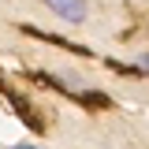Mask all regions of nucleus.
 Listing matches in <instances>:
<instances>
[{
	"instance_id": "f257e3e1",
	"label": "nucleus",
	"mask_w": 149,
	"mask_h": 149,
	"mask_svg": "<svg viewBox=\"0 0 149 149\" xmlns=\"http://www.w3.org/2000/svg\"><path fill=\"white\" fill-rule=\"evenodd\" d=\"M45 4H49L63 22H71V26H82L86 15H90V4H86V0H45Z\"/></svg>"
},
{
	"instance_id": "f03ea898",
	"label": "nucleus",
	"mask_w": 149,
	"mask_h": 149,
	"mask_svg": "<svg viewBox=\"0 0 149 149\" xmlns=\"http://www.w3.org/2000/svg\"><path fill=\"white\" fill-rule=\"evenodd\" d=\"M11 149H34V146H26V142H15V146H11Z\"/></svg>"
}]
</instances>
